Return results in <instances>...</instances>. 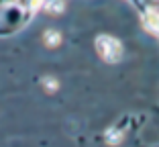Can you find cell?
I'll list each match as a JSON object with an SVG mask.
<instances>
[{
	"mask_svg": "<svg viewBox=\"0 0 159 147\" xmlns=\"http://www.w3.org/2000/svg\"><path fill=\"white\" fill-rule=\"evenodd\" d=\"M4 2H6V4H10V2H16V0H4Z\"/></svg>",
	"mask_w": 159,
	"mask_h": 147,
	"instance_id": "8",
	"label": "cell"
},
{
	"mask_svg": "<svg viewBox=\"0 0 159 147\" xmlns=\"http://www.w3.org/2000/svg\"><path fill=\"white\" fill-rule=\"evenodd\" d=\"M122 137H125V133H122L120 129H110V131L106 133V141L110 143V145H116Z\"/></svg>",
	"mask_w": 159,
	"mask_h": 147,
	"instance_id": "6",
	"label": "cell"
},
{
	"mask_svg": "<svg viewBox=\"0 0 159 147\" xmlns=\"http://www.w3.org/2000/svg\"><path fill=\"white\" fill-rule=\"evenodd\" d=\"M43 45L47 49H57L61 45V33L55 31V29H47L43 33Z\"/></svg>",
	"mask_w": 159,
	"mask_h": 147,
	"instance_id": "4",
	"label": "cell"
},
{
	"mask_svg": "<svg viewBox=\"0 0 159 147\" xmlns=\"http://www.w3.org/2000/svg\"><path fill=\"white\" fill-rule=\"evenodd\" d=\"M43 8L49 14H61L63 8H66V2H63V0H45V2H43Z\"/></svg>",
	"mask_w": 159,
	"mask_h": 147,
	"instance_id": "5",
	"label": "cell"
},
{
	"mask_svg": "<svg viewBox=\"0 0 159 147\" xmlns=\"http://www.w3.org/2000/svg\"><path fill=\"white\" fill-rule=\"evenodd\" d=\"M94 47H96V53L100 55V59L106 63H118L125 55L122 41L116 39L114 35H98L94 41Z\"/></svg>",
	"mask_w": 159,
	"mask_h": 147,
	"instance_id": "1",
	"label": "cell"
},
{
	"mask_svg": "<svg viewBox=\"0 0 159 147\" xmlns=\"http://www.w3.org/2000/svg\"><path fill=\"white\" fill-rule=\"evenodd\" d=\"M25 14H27V10H25L23 6H19L16 2L4 4L0 8V27L4 29V31L19 29L20 25L25 23Z\"/></svg>",
	"mask_w": 159,
	"mask_h": 147,
	"instance_id": "2",
	"label": "cell"
},
{
	"mask_svg": "<svg viewBox=\"0 0 159 147\" xmlns=\"http://www.w3.org/2000/svg\"><path fill=\"white\" fill-rule=\"evenodd\" d=\"M141 23H143V29H145L147 33L159 37V10L157 8H147V10H143Z\"/></svg>",
	"mask_w": 159,
	"mask_h": 147,
	"instance_id": "3",
	"label": "cell"
},
{
	"mask_svg": "<svg viewBox=\"0 0 159 147\" xmlns=\"http://www.w3.org/2000/svg\"><path fill=\"white\" fill-rule=\"evenodd\" d=\"M43 88H45L47 92H55L57 88H59V82H57L55 78H51V76H45L43 78Z\"/></svg>",
	"mask_w": 159,
	"mask_h": 147,
	"instance_id": "7",
	"label": "cell"
}]
</instances>
